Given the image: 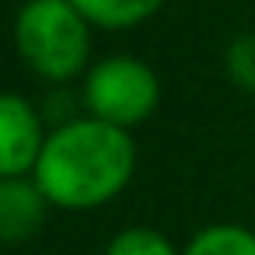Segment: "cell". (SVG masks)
I'll return each mask as SVG.
<instances>
[{
	"label": "cell",
	"instance_id": "2",
	"mask_svg": "<svg viewBox=\"0 0 255 255\" xmlns=\"http://www.w3.org/2000/svg\"><path fill=\"white\" fill-rule=\"evenodd\" d=\"M91 32L95 25L70 0H25L11 25L18 60L49 88L84 81L91 70Z\"/></svg>",
	"mask_w": 255,
	"mask_h": 255
},
{
	"label": "cell",
	"instance_id": "1",
	"mask_svg": "<svg viewBox=\"0 0 255 255\" xmlns=\"http://www.w3.org/2000/svg\"><path fill=\"white\" fill-rule=\"evenodd\" d=\"M136 175V143L129 129L109 126L95 116L56 123L42 143L32 178L42 185L53 210L88 213L116 196Z\"/></svg>",
	"mask_w": 255,
	"mask_h": 255
},
{
	"label": "cell",
	"instance_id": "6",
	"mask_svg": "<svg viewBox=\"0 0 255 255\" xmlns=\"http://www.w3.org/2000/svg\"><path fill=\"white\" fill-rule=\"evenodd\" d=\"M70 4L95 25L105 32H126L136 28L143 21H150L168 0H70Z\"/></svg>",
	"mask_w": 255,
	"mask_h": 255
},
{
	"label": "cell",
	"instance_id": "8",
	"mask_svg": "<svg viewBox=\"0 0 255 255\" xmlns=\"http://www.w3.org/2000/svg\"><path fill=\"white\" fill-rule=\"evenodd\" d=\"M105 255H182V248H175V241L164 231L150 224H133L109 238Z\"/></svg>",
	"mask_w": 255,
	"mask_h": 255
},
{
	"label": "cell",
	"instance_id": "9",
	"mask_svg": "<svg viewBox=\"0 0 255 255\" xmlns=\"http://www.w3.org/2000/svg\"><path fill=\"white\" fill-rule=\"evenodd\" d=\"M224 70H227V81L238 91L255 95V32H245L227 46Z\"/></svg>",
	"mask_w": 255,
	"mask_h": 255
},
{
	"label": "cell",
	"instance_id": "4",
	"mask_svg": "<svg viewBox=\"0 0 255 255\" xmlns=\"http://www.w3.org/2000/svg\"><path fill=\"white\" fill-rule=\"evenodd\" d=\"M49 129L35 102L18 91H0V178L32 175Z\"/></svg>",
	"mask_w": 255,
	"mask_h": 255
},
{
	"label": "cell",
	"instance_id": "3",
	"mask_svg": "<svg viewBox=\"0 0 255 255\" xmlns=\"http://www.w3.org/2000/svg\"><path fill=\"white\" fill-rule=\"evenodd\" d=\"M81 102L84 116H95L119 129L143 126L157 105H161V81L150 63L129 53L102 56L91 63V70L81 81Z\"/></svg>",
	"mask_w": 255,
	"mask_h": 255
},
{
	"label": "cell",
	"instance_id": "7",
	"mask_svg": "<svg viewBox=\"0 0 255 255\" xmlns=\"http://www.w3.org/2000/svg\"><path fill=\"white\" fill-rule=\"evenodd\" d=\"M182 255H255V231L245 224H206L185 241Z\"/></svg>",
	"mask_w": 255,
	"mask_h": 255
},
{
	"label": "cell",
	"instance_id": "5",
	"mask_svg": "<svg viewBox=\"0 0 255 255\" xmlns=\"http://www.w3.org/2000/svg\"><path fill=\"white\" fill-rule=\"evenodd\" d=\"M53 203L32 175L0 178V245H25L32 241L49 217Z\"/></svg>",
	"mask_w": 255,
	"mask_h": 255
}]
</instances>
